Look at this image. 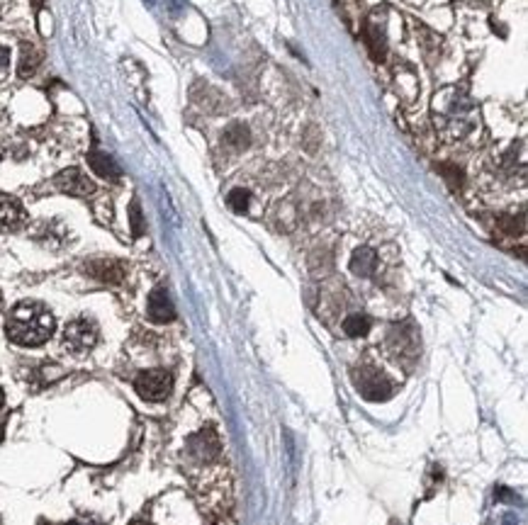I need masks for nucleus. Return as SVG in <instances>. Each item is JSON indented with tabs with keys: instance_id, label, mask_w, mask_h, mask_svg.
Returning a JSON list of instances; mask_svg holds the SVG:
<instances>
[{
	"instance_id": "f257e3e1",
	"label": "nucleus",
	"mask_w": 528,
	"mask_h": 525,
	"mask_svg": "<svg viewBox=\"0 0 528 525\" xmlns=\"http://www.w3.org/2000/svg\"><path fill=\"white\" fill-rule=\"evenodd\" d=\"M5 334H8V338L13 343L24 345V348H34V345H42L52 338L54 316L39 301H20L8 314Z\"/></svg>"
},
{
	"instance_id": "f03ea898",
	"label": "nucleus",
	"mask_w": 528,
	"mask_h": 525,
	"mask_svg": "<svg viewBox=\"0 0 528 525\" xmlns=\"http://www.w3.org/2000/svg\"><path fill=\"white\" fill-rule=\"evenodd\" d=\"M98 343V326L91 319H73L63 329V348L73 355H86Z\"/></svg>"
},
{
	"instance_id": "7ed1b4c3",
	"label": "nucleus",
	"mask_w": 528,
	"mask_h": 525,
	"mask_svg": "<svg viewBox=\"0 0 528 525\" xmlns=\"http://www.w3.org/2000/svg\"><path fill=\"white\" fill-rule=\"evenodd\" d=\"M353 384L360 392V396L368 401H385L394 392L392 382L382 373H378L375 368H365V365L353 370Z\"/></svg>"
},
{
	"instance_id": "20e7f679",
	"label": "nucleus",
	"mask_w": 528,
	"mask_h": 525,
	"mask_svg": "<svg viewBox=\"0 0 528 525\" xmlns=\"http://www.w3.org/2000/svg\"><path fill=\"white\" fill-rule=\"evenodd\" d=\"M134 389L146 401H164L173 389V377L166 370H146L134 379Z\"/></svg>"
},
{
	"instance_id": "39448f33",
	"label": "nucleus",
	"mask_w": 528,
	"mask_h": 525,
	"mask_svg": "<svg viewBox=\"0 0 528 525\" xmlns=\"http://www.w3.org/2000/svg\"><path fill=\"white\" fill-rule=\"evenodd\" d=\"M387 350L397 360H414L419 353V338L412 324H394L387 334Z\"/></svg>"
},
{
	"instance_id": "423d86ee",
	"label": "nucleus",
	"mask_w": 528,
	"mask_h": 525,
	"mask_svg": "<svg viewBox=\"0 0 528 525\" xmlns=\"http://www.w3.org/2000/svg\"><path fill=\"white\" fill-rule=\"evenodd\" d=\"M54 185H56L59 192L73 195V197H88L95 192V182L83 171H78V168H66V171H61L54 178Z\"/></svg>"
},
{
	"instance_id": "0eeeda50",
	"label": "nucleus",
	"mask_w": 528,
	"mask_h": 525,
	"mask_svg": "<svg viewBox=\"0 0 528 525\" xmlns=\"http://www.w3.org/2000/svg\"><path fill=\"white\" fill-rule=\"evenodd\" d=\"M86 272L107 285H120L125 280V262L115 258H95L86 262Z\"/></svg>"
},
{
	"instance_id": "6e6552de",
	"label": "nucleus",
	"mask_w": 528,
	"mask_h": 525,
	"mask_svg": "<svg viewBox=\"0 0 528 525\" xmlns=\"http://www.w3.org/2000/svg\"><path fill=\"white\" fill-rule=\"evenodd\" d=\"M27 221L24 207L17 197L0 195V231H17Z\"/></svg>"
},
{
	"instance_id": "1a4fd4ad",
	"label": "nucleus",
	"mask_w": 528,
	"mask_h": 525,
	"mask_svg": "<svg viewBox=\"0 0 528 525\" xmlns=\"http://www.w3.org/2000/svg\"><path fill=\"white\" fill-rule=\"evenodd\" d=\"M146 314H149L151 321L156 324H169V321L176 319V309L173 301H171L169 292L164 287H156L154 292L149 295V304H146Z\"/></svg>"
},
{
	"instance_id": "9d476101",
	"label": "nucleus",
	"mask_w": 528,
	"mask_h": 525,
	"mask_svg": "<svg viewBox=\"0 0 528 525\" xmlns=\"http://www.w3.org/2000/svg\"><path fill=\"white\" fill-rule=\"evenodd\" d=\"M187 448H190V455L207 462V460H215L219 455V438L215 435V430H202L187 440Z\"/></svg>"
},
{
	"instance_id": "9b49d317",
	"label": "nucleus",
	"mask_w": 528,
	"mask_h": 525,
	"mask_svg": "<svg viewBox=\"0 0 528 525\" xmlns=\"http://www.w3.org/2000/svg\"><path fill=\"white\" fill-rule=\"evenodd\" d=\"M88 166L95 171V175L105 178V180H120V175H122V171L115 163V158L107 156L105 151H98V148H93V151L88 153Z\"/></svg>"
},
{
	"instance_id": "f8f14e48",
	"label": "nucleus",
	"mask_w": 528,
	"mask_h": 525,
	"mask_svg": "<svg viewBox=\"0 0 528 525\" xmlns=\"http://www.w3.org/2000/svg\"><path fill=\"white\" fill-rule=\"evenodd\" d=\"M375 267H378V253H375L373 249H368V246H363V249H358L353 253L351 258V270L353 275L358 277H370L375 272Z\"/></svg>"
},
{
	"instance_id": "ddd939ff",
	"label": "nucleus",
	"mask_w": 528,
	"mask_h": 525,
	"mask_svg": "<svg viewBox=\"0 0 528 525\" xmlns=\"http://www.w3.org/2000/svg\"><path fill=\"white\" fill-rule=\"evenodd\" d=\"M363 39H365V44H368V49H370V54H373L375 61H382L385 49H387V44H385V29L378 27L375 22H368L365 24Z\"/></svg>"
},
{
	"instance_id": "4468645a",
	"label": "nucleus",
	"mask_w": 528,
	"mask_h": 525,
	"mask_svg": "<svg viewBox=\"0 0 528 525\" xmlns=\"http://www.w3.org/2000/svg\"><path fill=\"white\" fill-rule=\"evenodd\" d=\"M249 141H251V134L244 125H239V122L224 132V143L231 151H244V148L249 146Z\"/></svg>"
},
{
	"instance_id": "2eb2a0df",
	"label": "nucleus",
	"mask_w": 528,
	"mask_h": 525,
	"mask_svg": "<svg viewBox=\"0 0 528 525\" xmlns=\"http://www.w3.org/2000/svg\"><path fill=\"white\" fill-rule=\"evenodd\" d=\"M42 63V54L39 49H34L32 44H22V54H20V76H32L37 71V66Z\"/></svg>"
},
{
	"instance_id": "dca6fc26",
	"label": "nucleus",
	"mask_w": 528,
	"mask_h": 525,
	"mask_svg": "<svg viewBox=\"0 0 528 525\" xmlns=\"http://www.w3.org/2000/svg\"><path fill=\"white\" fill-rule=\"evenodd\" d=\"M370 331V319L365 314H351L343 319V334L351 338H360Z\"/></svg>"
},
{
	"instance_id": "f3484780",
	"label": "nucleus",
	"mask_w": 528,
	"mask_h": 525,
	"mask_svg": "<svg viewBox=\"0 0 528 525\" xmlns=\"http://www.w3.org/2000/svg\"><path fill=\"white\" fill-rule=\"evenodd\" d=\"M226 202H229V207L236 212V214H244V212L249 210L251 195L246 190H231L229 197H226Z\"/></svg>"
},
{
	"instance_id": "a211bd4d",
	"label": "nucleus",
	"mask_w": 528,
	"mask_h": 525,
	"mask_svg": "<svg viewBox=\"0 0 528 525\" xmlns=\"http://www.w3.org/2000/svg\"><path fill=\"white\" fill-rule=\"evenodd\" d=\"M130 219H132V234H134V236H141V234H144V221H141L139 202H132V207H130Z\"/></svg>"
},
{
	"instance_id": "6ab92c4d",
	"label": "nucleus",
	"mask_w": 528,
	"mask_h": 525,
	"mask_svg": "<svg viewBox=\"0 0 528 525\" xmlns=\"http://www.w3.org/2000/svg\"><path fill=\"white\" fill-rule=\"evenodd\" d=\"M499 226H502V231H506V234H521L524 231V217H521L519 221L514 219V217H502L499 219Z\"/></svg>"
},
{
	"instance_id": "aec40b11",
	"label": "nucleus",
	"mask_w": 528,
	"mask_h": 525,
	"mask_svg": "<svg viewBox=\"0 0 528 525\" xmlns=\"http://www.w3.org/2000/svg\"><path fill=\"white\" fill-rule=\"evenodd\" d=\"M8 63H10V54H8V49L5 47H0V73L8 68Z\"/></svg>"
},
{
	"instance_id": "412c9836",
	"label": "nucleus",
	"mask_w": 528,
	"mask_h": 525,
	"mask_svg": "<svg viewBox=\"0 0 528 525\" xmlns=\"http://www.w3.org/2000/svg\"><path fill=\"white\" fill-rule=\"evenodd\" d=\"M3 406H5V392L0 389V409H3Z\"/></svg>"
},
{
	"instance_id": "4be33fe9",
	"label": "nucleus",
	"mask_w": 528,
	"mask_h": 525,
	"mask_svg": "<svg viewBox=\"0 0 528 525\" xmlns=\"http://www.w3.org/2000/svg\"><path fill=\"white\" fill-rule=\"evenodd\" d=\"M130 525H151V523H146V521H132Z\"/></svg>"
},
{
	"instance_id": "5701e85b",
	"label": "nucleus",
	"mask_w": 528,
	"mask_h": 525,
	"mask_svg": "<svg viewBox=\"0 0 528 525\" xmlns=\"http://www.w3.org/2000/svg\"><path fill=\"white\" fill-rule=\"evenodd\" d=\"M68 525H91V523H78V521H73V523H68Z\"/></svg>"
},
{
	"instance_id": "b1692460",
	"label": "nucleus",
	"mask_w": 528,
	"mask_h": 525,
	"mask_svg": "<svg viewBox=\"0 0 528 525\" xmlns=\"http://www.w3.org/2000/svg\"><path fill=\"white\" fill-rule=\"evenodd\" d=\"M3 435H5V428H3V425H0V440H3Z\"/></svg>"
},
{
	"instance_id": "393cba45",
	"label": "nucleus",
	"mask_w": 528,
	"mask_h": 525,
	"mask_svg": "<svg viewBox=\"0 0 528 525\" xmlns=\"http://www.w3.org/2000/svg\"><path fill=\"white\" fill-rule=\"evenodd\" d=\"M37 525H52V523H47V521H39Z\"/></svg>"
},
{
	"instance_id": "a878e982",
	"label": "nucleus",
	"mask_w": 528,
	"mask_h": 525,
	"mask_svg": "<svg viewBox=\"0 0 528 525\" xmlns=\"http://www.w3.org/2000/svg\"><path fill=\"white\" fill-rule=\"evenodd\" d=\"M0 161H3V153H0Z\"/></svg>"
},
{
	"instance_id": "bb28decb",
	"label": "nucleus",
	"mask_w": 528,
	"mask_h": 525,
	"mask_svg": "<svg viewBox=\"0 0 528 525\" xmlns=\"http://www.w3.org/2000/svg\"><path fill=\"white\" fill-rule=\"evenodd\" d=\"M0 525H3V521H0Z\"/></svg>"
}]
</instances>
